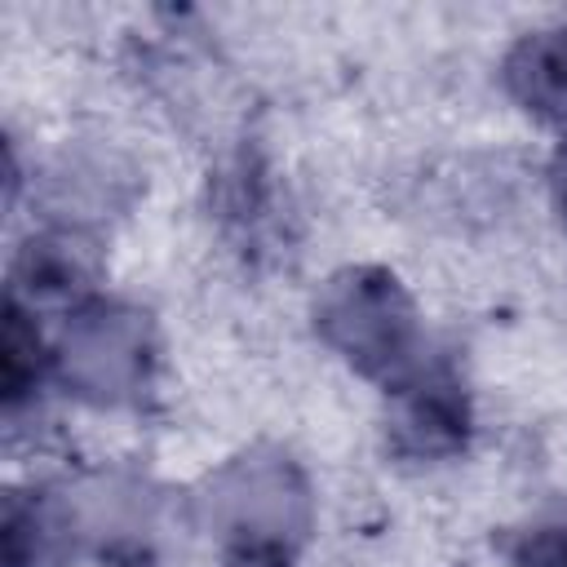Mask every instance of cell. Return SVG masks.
<instances>
[{"label":"cell","instance_id":"obj_1","mask_svg":"<svg viewBox=\"0 0 567 567\" xmlns=\"http://www.w3.org/2000/svg\"><path fill=\"white\" fill-rule=\"evenodd\" d=\"M315 332L354 372L399 385L416 372L421 323L408 288L385 266H346L315 297Z\"/></svg>","mask_w":567,"mask_h":567},{"label":"cell","instance_id":"obj_2","mask_svg":"<svg viewBox=\"0 0 567 567\" xmlns=\"http://www.w3.org/2000/svg\"><path fill=\"white\" fill-rule=\"evenodd\" d=\"M204 518L230 545H292L310 527V487L284 452L252 447L221 465L204 487Z\"/></svg>","mask_w":567,"mask_h":567},{"label":"cell","instance_id":"obj_3","mask_svg":"<svg viewBox=\"0 0 567 567\" xmlns=\"http://www.w3.org/2000/svg\"><path fill=\"white\" fill-rule=\"evenodd\" d=\"M58 377L89 403H124L151 377V323L120 301H89L71 315L53 354Z\"/></svg>","mask_w":567,"mask_h":567},{"label":"cell","instance_id":"obj_4","mask_svg":"<svg viewBox=\"0 0 567 567\" xmlns=\"http://www.w3.org/2000/svg\"><path fill=\"white\" fill-rule=\"evenodd\" d=\"M385 434L390 447L412 461L456 456L470 443V399L456 385V377L416 368L399 385H390Z\"/></svg>","mask_w":567,"mask_h":567},{"label":"cell","instance_id":"obj_5","mask_svg":"<svg viewBox=\"0 0 567 567\" xmlns=\"http://www.w3.org/2000/svg\"><path fill=\"white\" fill-rule=\"evenodd\" d=\"M97 270L93 244L71 235V230H49V235H31L18 257H13V284H9V301H18L22 310H49V306H71L89 292Z\"/></svg>","mask_w":567,"mask_h":567},{"label":"cell","instance_id":"obj_6","mask_svg":"<svg viewBox=\"0 0 567 567\" xmlns=\"http://www.w3.org/2000/svg\"><path fill=\"white\" fill-rule=\"evenodd\" d=\"M501 80L523 111L567 128V27L518 35L501 62Z\"/></svg>","mask_w":567,"mask_h":567},{"label":"cell","instance_id":"obj_7","mask_svg":"<svg viewBox=\"0 0 567 567\" xmlns=\"http://www.w3.org/2000/svg\"><path fill=\"white\" fill-rule=\"evenodd\" d=\"M75 549V518L58 496H4V567H62Z\"/></svg>","mask_w":567,"mask_h":567},{"label":"cell","instance_id":"obj_8","mask_svg":"<svg viewBox=\"0 0 567 567\" xmlns=\"http://www.w3.org/2000/svg\"><path fill=\"white\" fill-rule=\"evenodd\" d=\"M53 354H44V341L31 323V310H22L18 301L4 306V341H0V390H4V408L18 412L22 399L35 394L44 363Z\"/></svg>","mask_w":567,"mask_h":567},{"label":"cell","instance_id":"obj_9","mask_svg":"<svg viewBox=\"0 0 567 567\" xmlns=\"http://www.w3.org/2000/svg\"><path fill=\"white\" fill-rule=\"evenodd\" d=\"M509 563L514 567H567V518L523 532L509 545Z\"/></svg>","mask_w":567,"mask_h":567},{"label":"cell","instance_id":"obj_10","mask_svg":"<svg viewBox=\"0 0 567 567\" xmlns=\"http://www.w3.org/2000/svg\"><path fill=\"white\" fill-rule=\"evenodd\" d=\"M226 567H292V558H288V545H261V540H252V545H230Z\"/></svg>","mask_w":567,"mask_h":567},{"label":"cell","instance_id":"obj_11","mask_svg":"<svg viewBox=\"0 0 567 567\" xmlns=\"http://www.w3.org/2000/svg\"><path fill=\"white\" fill-rule=\"evenodd\" d=\"M549 190H554V208H558V221L567 226V142H563V151L554 155V168H549Z\"/></svg>","mask_w":567,"mask_h":567}]
</instances>
